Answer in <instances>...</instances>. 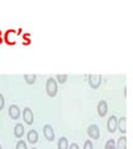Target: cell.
Masks as SVG:
<instances>
[{"label": "cell", "instance_id": "cell-17", "mask_svg": "<svg viewBox=\"0 0 133 149\" xmlns=\"http://www.w3.org/2000/svg\"><path fill=\"white\" fill-rule=\"evenodd\" d=\"M16 149H27L26 143L24 141H19L16 143Z\"/></svg>", "mask_w": 133, "mask_h": 149}, {"label": "cell", "instance_id": "cell-12", "mask_svg": "<svg viewBox=\"0 0 133 149\" xmlns=\"http://www.w3.org/2000/svg\"><path fill=\"white\" fill-rule=\"evenodd\" d=\"M116 147H117V149H127V138L125 134H122V136L118 138Z\"/></svg>", "mask_w": 133, "mask_h": 149}, {"label": "cell", "instance_id": "cell-4", "mask_svg": "<svg viewBox=\"0 0 133 149\" xmlns=\"http://www.w3.org/2000/svg\"><path fill=\"white\" fill-rule=\"evenodd\" d=\"M117 123H118V118L114 114L109 116V118L107 119V129L109 133H114L117 130Z\"/></svg>", "mask_w": 133, "mask_h": 149}, {"label": "cell", "instance_id": "cell-2", "mask_svg": "<svg viewBox=\"0 0 133 149\" xmlns=\"http://www.w3.org/2000/svg\"><path fill=\"white\" fill-rule=\"evenodd\" d=\"M87 134L91 139H98L100 138V127L97 124H90L87 128Z\"/></svg>", "mask_w": 133, "mask_h": 149}, {"label": "cell", "instance_id": "cell-3", "mask_svg": "<svg viewBox=\"0 0 133 149\" xmlns=\"http://www.w3.org/2000/svg\"><path fill=\"white\" fill-rule=\"evenodd\" d=\"M88 83L92 88H98L102 83V76L101 74H88Z\"/></svg>", "mask_w": 133, "mask_h": 149}, {"label": "cell", "instance_id": "cell-19", "mask_svg": "<svg viewBox=\"0 0 133 149\" xmlns=\"http://www.w3.org/2000/svg\"><path fill=\"white\" fill-rule=\"evenodd\" d=\"M4 106H5V100H4V96L0 93V111L4 108Z\"/></svg>", "mask_w": 133, "mask_h": 149}, {"label": "cell", "instance_id": "cell-14", "mask_svg": "<svg viewBox=\"0 0 133 149\" xmlns=\"http://www.w3.org/2000/svg\"><path fill=\"white\" fill-rule=\"evenodd\" d=\"M104 149H117L116 143H114L113 139H108V141L106 142V144H104Z\"/></svg>", "mask_w": 133, "mask_h": 149}, {"label": "cell", "instance_id": "cell-24", "mask_svg": "<svg viewBox=\"0 0 133 149\" xmlns=\"http://www.w3.org/2000/svg\"><path fill=\"white\" fill-rule=\"evenodd\" d=\"M33 149H36V148H33Z\"/></svg>", "mask_w": 133, "mask_h": 149}, {"label": "cell", "instance_id": "cell-23", "mask_svg": "<svg viewBox=\"0 0 133 149\" xmlns=\"http://www.w3.org/2000/svg\"><path fill=\"white\" fill-rule=\"evenodd\" d=\"M0 149H1V144H0Z\"/></svg>", "mask_w": 133, "mask_h": 149}, {"label": "cell", "instance_id": "cell-1", "mask_svg": "<svg viewBox=\"0 0 133 149\" xmlns=\"http://www.w3.org/2000/svg\"><path fill=\"white\" fill-rule=\"evenodd\" d=\"M57 81L54 80V77H49L46 81V92L50 97H55L57 93Z\"/></svg>", "mask_w": 133, "mask_h": 149}, {"label": "cell", "instance_id": "cell-21", "mask_svg": "<svg viewBox=\"0 0 133 149\" xmlns=\"http://www.w3.org/2000/svg\"><path fill=\"white\" fill-rule=\"evenodd\" d=\"M3 42V37H0V44H1Z\"/></svg>", "mask_w": 133, "mask_h": 149}, {"label": "cell", "instance_id": "cell-6", "mask_svg": "<svg viewBox=\"0 0 133 149\" xmlns=\"http://www.w3.org/2000/svg\"><path fill=\"white\" fill-rule=\"evenodd\" d=\"M107 111H108L107 102L104 101V100H101L98 102V104H97V112H98V114L101 116V117H104V116L107 114Z\"/></svg>", "mask_w": 133, "mask_h": 149}, {"label": "cell", "instance_id": "cell-16", "mask_svg": "<svg viewBox=\"0 0 133 149\" xmlns=\"http://www.w3.org/2000/svg\"><path fill=\"white\" fill-rule=\"evenodd\" d=\"M56 80L60 82V83H65L67 81V74H61V73H58L57 76H56Z\"/></svg>", "mask_w": 133, "mask_h": 149}, {"label": "cell", "instance_id": "cell-9", "mask_svg": "<svg viewBox=\"0 0 133 149\" xmlns=\"http://www.w3.org/2000/svg\"><path fill=\"white\" fill-rule=\"evenodd\" d=\"M117 129L120 130V132H121L122 134H126V132H127V118H126V117H121V118H118Z\"/></svg>", "mask_w": 133, "mask_h": 149}, {"label": "cell", "instance_id": "cell-7", "mask_svg": "<svg viewBox=\"0 0 133 149\" xmlns=\"http://www.w3.org/2000/svg\"><path fill=\"white\" fill-rule=\"evenodd\" d=\"M44 136L47 141H54L55 139V132H54V128L51 127L50 124H45L44 125Z\"/></svg>", "mask_w": 133, "mask_h": 149}, {"label": "cell", "instance_id": "cell-15", "mask_svg": "<svg viewBox=\"0 0 133 149\" xmlns=\"http://www.w3.org/2000/svg\"><path fill=\"white\" fill-rule=\"evenodd\" d=\"M25 81L29 83V85H33V83H35V81H36V76L35 74H25Z\"/></svg>", "mask_w": 133, "mask_h": 149}, {"label": "cell", "instance_id": "cell-13", "mask_svg": "<svg viewBox=\"0 0 133 149\" xmlns=\"http://www.w3.org/2000/svg\"><path fill=\"white\" fill-rule=\"evenodd\" d=\"M57 149H68V141L66 137H61L57 142Z\"/></svg>", "mask_w": 133, "mask_h": 149}, {"label": "cell", "instance_id": "cell-11", "mask_svg": "<svg viewBox=\"0 0 133 149\" xmlns=\"http://www.w3.org/2000/svg\"><path fill=\"white\" fill-rule=\"evenodd\" d=\"M24 133H25L24 124L17 123L15 127H14V134H15V137H16V138H21L22 136H24Z\"/></svg>", "mask_w": 133, "mask_h": 149}, {"label": "cell", "instance_id": "cell-5", "mask_svg": "<svg viewBox=\"0 0 133 149\" xmlns=\"http://www.w3.org/2000/svg\"><path fill=\"white\" fill-rule=\"evenodd\" d=\"M22 118H24V122L26 124H33L34 123V113H33V111H31V108H29V107L24 108Z\"/></svg>", "mask_w": 133, "mask_h": 149}, {"label": "cell", "instance_id": "cell-20", "mask_svg": "<svg viewBox=\"0 0 133 149\" xmlns=\"http://www.w3.org/2000/svg\"><path fill=\"white\" fill-rule=\"evenodd\" d=\"M68 149H80V147H79V144L77 143H72V144L68 146Z\"/></svg>", "mask_w": 133, "mask_h": 149}, {"label": "cell", "instance_id": "cell-8", "mask_svg": "<svg viewBox=\"0 0 133 149\" xmlns=\"http://www.w3.org/2000/svg\"><path fill=\"white\" fill-rule=\"evenodd\" d=\"M9 116H10L13 119H17L20 117V108L16 104H11L9 107Z\"/></svg>", "mask_w": 133, "mask_h": 149}, {"label": "cell", "instance_id": "cell-10", "mask_svg": "<svg viewBox=\"0 0 133 149\" xmlns=\"http://www.w3.org/2000/svg\"><path fill=\"white\" fill-rule=\"evenodd\" d=\"M27 142L31 143V144H35L36 142L39 141V134L36 132L35 129H30L29 132H27Z\"/></svg>", "mask_w": 133, "mask_h": 149}, {"label": "cell", "instance_id": "cell-18", "mask_svg": "<svg viewBox=\"0 0 133 149\" xmlns=\"http://www.w3.org/2000/svg\"><path fill=\"white\" fill-rule=\"evenodd\" d=\"M84 149H93V144H92V142H91L90 139H87V141L85 142V144H84Z\"/></svg>", "mask_w": 133, "mask_h": 149}, {"label": "cell", "instance_id": "cell-22", "mask_svg": "<svg viewBox=\"0 0 133 149\" xmlns=\"http://www.w3.org/2000/svg\"><path fill=\"white\" fill-rule=\"evenodd\" d=\"M0 37H1V31H0Z\"/></svg>", "mask_w": 133, "mask_h": 149}]
</instances>
